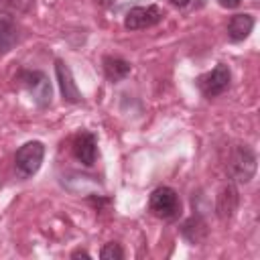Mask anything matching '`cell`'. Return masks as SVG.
Returning a JSON list of instances; mask_svg holds the SVG:
<instances>
[{"label":"cell","mask_w":260,"mask_h":260,"mask_svg":"<svg viewBox=\"0 0 260 260\" xmlns=\"http://www.w3.org/2000/svg\"><path fill=\"white\" fill-rule=\"evenodd\" d=\"M43 156H45V144L43 142H39V140L24 142L14 154V167L18 171V175L24 179L32 177L41 169Z\"/></svg>","instance_id":"1"},{"label":"cell","mask_w":260,"mask_h":260,"mask_svg":"<svg viewBox=\"0 0 260 260\" xmlns=\"http://www.w3.org/2000/svg\"><path fill=\"white\" fill-rule=\"evenodd\" d=\"M148 209L162 219H175L181 213V199L175 189L171 187H158L148 197Z\"/></svg>","instance_id":"2"},{"label":"cell","mask_w":260,"mask_h":260,"mask_svg":"<svg viewBox=\"0 0 260 260\" xmlns=\"http://www.w3.org/2000/svg\"><path fill=\"white\" fill-rule=\"evenodd\" d=\"M256 173V154L246 144H236L230 154V175L238 183H248Z\"/></svg>","instance_id":"3"},{"label":"cell","mask_w":260,"mask_h":260,"mask_svg":"<svg viewBox=\"0 0 260 260\" xmlns=\"http://www.w3.org/2000/svg\"><path fill=\"white\" fill-rule=\"evenodd\" d=\"M18 81L24 85V89L30 93L32 102L39 108H45L51 104L53 89H51V81L47 79V75L43 71H37V69L35 71H20Z\"/></svg>","instance_id":"4"},{"label":"cell","mask_w":260,"mask_h":260,"mask_svg":"<svg viewBox=\"0 0 260 260\" xmlns=\"http://www.w3.org/2000/svg\"><path fill=\"white\" fill-rule=\"evenodd\" d=\"M230 79H232L230 67L223 65V63H219L209 73L201 75L197 79V85H199V89L203 91L205 98H217V95H221L230 87Z\"/></svg>","instance_id":"5"},{"label":"cell","mask_w":260,"mask_h":260,"mask_svg":"<svg viewBox=\"0 0 260 260\" xmlns=\"http://www.w3.org/2000/svg\"><path fill=\"white\" fill-rule=\"evenodd\" d=\"M162 10L154 4L150 6H134L126 12L124 18V26L128 30H142V28H150L154 24H158L162 20Z\"/></svg>","instance_id":"6"},{"label":"cell","mask_w":260,"mask_h":260,"mask_svg":"<svg viewBox=\"0 0 260 260\" xmlns=\"http://www.w3.org/2000/svg\"><path fill=\"white\" fill-rule=\"evenodd\" d=\"M55 73H57V81H59V89L63 95V102L67 104H77L81 102V91L73 81L71 69L67 67V63H63L61 59L55 61Z\"/></svg>","instance_id":"7"},{"label":"cell","mask_w":260,"mask_h":260,"mask_svg":"<svg viewBox=\"0 0 260 260\" xmlns=\"http://www.w3.org/2000/svg\"><path fill=\"white\" fill-rule=\"evenodd\" d=\"M73 154L75 158L85 165V167H91L95 162V156H98V140L91 132H79L75 138H73Z\"/></svg>","instance_id":"8"},{"label":"cell","mask_w":260,"mask_h":260,"mask_svg":"<svg viewBox=\"0 0 260 260\" xmlns=\"http://www.w3.org/2000/svg\"><path fill=\"white\" fill-rule=\"evenodd\" d=\"M238 209V189L228 183L221 187V191L217 193V201H215V213L219 219H230L234 215V211Z\"/></svg>","instance_id":"9"},{"label":"cell","mask_w":260,"mask_h":260,"mask_svg":"<svg viewBox=\"0 0 260 260\" xmlns=\"http://www.w3.org/2000/svg\"><path fill=\"white\" fill-rule=\"evenodd\" d=\"M254 28V16L252 14H234L228 22V37L234 43L244 41Z\"/></svg>","instance_id":"10"},{"label":"cell","mask_w":260,"mask_h":260,"mask_svg":"<svg viewBox=\"0 0 260 260\" xmlns=\"http://www.w3.org/2000/svg\"><path fill=\"white\" fill-rule=\"evenodd\" d=\"M102 65H104V73H106V77L110 79V81H122L128 73H130V63L126 61V59H120V57H112V55H106L104 57V61H102Z\"/></svg>","instance_id":"11"},{"label":"cell","mask_w":260,"mask_h":260,"mask_svg":"<svg viewBox=\"0 0 260 260\" xmlns=\"http://www.w3.org/2000/svg\"><path fill=\"white\" fill-rule=\"evenodd\" d=\"M14 43V28L8 20H0V55H4L6 51H10Z\"/></svg>","instance_id":"12"},{"label":"cell","mask_w":260,"mask_h":260,"mask_svg":"<svg viewBox=\"0 0 260 260\" xmlns=\"http://www.w3.org/2000/svg\"><path fill=\"white\" fill-rule=\"evenodd\" d=\"M100 258H102V260H122V258H124V250L120 248V244L110 242V244H106V246L102 248Z\"/></svg>","instance_id":"13"},{"label":"cell","mask_w":260,"mask_h":260,"mask_svg":"<svg viewBox=\"0 0 260 260\" xmlns=\"http://www.w3.org/2000/svg\"><path fill=\"white\" fill-rule=\"evenodd\" d=\"M217 2H219V6H223V8H236V6H240L242 0H217Z\"/></svg>","instance_id":"14"},{"label":"cell","mask_w":260,"mask_h":260,"mask_svg":"<svg viewBox=\"0 0 260 260\" xmlns=\"http://www.w3.org/2000/svg\"><path fill=\"white\" fill-rule=\"evenodd\" d=\"M71 258H91V256H89L85 250H75V252L71 254Z\"/></svg>","instance_id":"15"},{"label":"cell","mask_w":260,"mask_h":260,"mask_svg":"<svg viewBox=\"0 0 260 260\" xmlns=\"http://www.w3.org/2000/svg\"><path fill=\"white\" fill-rule=\"evenodd\" d=\"M171 4H175V6H179V8H183V6H187L191 0H169Z\"/></svg>","instance_id":"16"},{"label":"cell","mask_w":260,"mask_h":260,"mask_svg":"<svg viewBox=\"0 0 260 260\" xmlns=\"http://www.w3.org/2000/svg\"><path fill=\"white\" fill-rule=\"evenodd\" d=\"M98 2H100V4H104V6H108V4H112L114 0H98Z\"/></svg>","instance_id":"17"}]
</instances>
